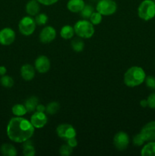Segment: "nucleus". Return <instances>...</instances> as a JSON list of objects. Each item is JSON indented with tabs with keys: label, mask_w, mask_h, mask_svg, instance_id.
<instances>
[{
	"label": "nucleus",
	"mask_w": 155,
	"mask_h": 156,
	"mask_svg": "<svg viewBox=\"0 0 155 156\" xmlns=\"http://www.w3.org/2000/svg\"><path fill=\"white\" fill-rule=\"evenodd\" d=\"M74 33L81 38L88 39L92 37L94 34V24L87 20L83 19L77 21L74 26Z\"/></svg>",
	"instance_id": "nucleus-3"
},
{
	"label": "nucleus",
	"mask_w": 155,
	"mask_h": 156,
	"mask_svg": "<svg viewBox=\"0 0 155 156\" xmlns=\"http://www.w3.org/2000/svg\"><path fill=\"white\" fill-rule=\"evenodd\" d=\"M34 129L30 121L21 117H13L7 126V135L9 140L18 143H23L30 140L34 133Z\"/></svg>",
	"instance_id": "nucleus-1"
},
{
	"label": "nucleus",
	"mask_w": 155,
	"mask_h": 156,
	"mask_svg": "<svg viewBox=\"0 0 155 156\" xmlns=\"http://www.w3.org/2000/svg\"><path fill=\"white\" fill-rule=\"evenodd\" d=\"M6 72H7V69H6L5 67L3 66H0V76H4V75H5Z\"/></svg>",
	"instance_id": "nucleus-36"
},
{
	"label": "nucleus",
	"mask_w": 155,
	"mask_h": 156,
	"mask_svg": "<svg viewBox=\"0 0 155 156\" xmlns=\"http://www.w3.org/2000/svg\"><path fill=\"white\" fill-rule=\"evenodd\" d=\"M113 144L119 151L126 150L129 144V135L123 131L118 132L113 137Z\"/></svg>",
	"instance_id": "nucleus-8"
},
{
	"label": "nucleus",
	"mask_w": 155,
	"mask_h": 156,
	"mask_svg": "<svg viewBox=\"0 0 155 156\" xmlns=\"http://www.w3.org/2000/svg\"><path fill=\"white\" fill-rule=\"evenodd\" d=\"M59 153L62 156H68L72 153V148L68 144H64L59 149Z\"/></svg>",
	"instance_id": "nucleus-29"
},
{
	"label": "nucleus",
	"mask_w": 155,
	"mask_h": 156,
	"mask_svg": "<svg viewBox=\"0 0 155 156\" xmlns=\"http://www.w3.org/2000/svg\"><path fill=\"white\" fill-rule=\"evenodd\" d=\"M66 141H67V144H68V146H71V148H74L78 146V141L75 139V137L69 139V140H66Z\"/></svg>",
	"instance_id": "nucleus-34"
},
{
	"label": "nucleus",
	"mask_w": 155,
	"mask_h": 156,
	"mask_svg": "<svg viewBox=\"0 0 155 156\" xmlns=\"http://www.w3.org/2000/svg\"><path fill=\"white\" fill-rule=\"evenodd\" d=\"M35 22L38 25H44L46 24L47 21H48V16L44 13L37 14L35 16Z\"/></svg>",
	"instance_id": "nucleus-28"
},
{
	"label": "nucleus",
	"mask_w": 155,
	"mask_h": 156,
	"mask_svg": "<svg viewBox=\"0 0 155 156\" xmlns=\"http://www.w3.org/2000/svg\"><path fill=\"white\" fill-rule=\"evenodd\" d=\"M142 156H155V141H150L143 146L141 151Z\"/></svg>",
	"instance_id": "nucleus-19"
},
{
	"label": "nucleus",
	"mask_w": 155,
	"mask_h": 156,
	"mask_svg": "<svg viewBox=\"0 0 155 156\" xmlns=\"http://www.w3.org/2000/svg\"><path fill=\"white\" fill-rule=\"evenodd\" d=\"M96 10L102 15H112L116 12L117 5L114 0H99Z\"/></svg>",
	"instance_id": "nucleus-5"
},
{
	"label": "nucleus",
	"mask_w": 155,
	"mask_h": 156,
	"mask_svg": "<svg viewBox=\"0 0 155 156\" xmlns=\"http://www.w3.org/2000/svg\"><path fill=\"white\" fill-rule=\"evenodd\" d=\"M36 1L41 5L50 6V5H52L56 4L59 0H36Z\"/></svg>",
	"instance_id": "nucleus-33"
},
{
	"label": "nucleus",
	"mask_w": 155,
	"mask_h": 156,
	"mask_svg": "<svg viewBox=\"0 0 155 156\" xmlns=\"http://www.w3.org/2000/svg\"><path fill=\"white\" fill-rule=\"evenodd\" d=\"M35 20L30 16H26L21 18L18 24V29L21 34L24 36H30L36 29Z\"/></svg>",
	"instance_id": "nucleus-6"
},
{
	"label": "nucleus",
	"mask_w": 155,
	"mask_h": 156,
	"mask_svg": "<svg viewBox=\"0 0 155 156\" xmlns=\"http://www.w3.org/2000/svg\"><path fill=\"white\" fill-rule=\"evenodd\" d=\"M39 103V99L36 96H31L28 98L24 102V106L27 109V112H33L36 111V106Z\"/></svg>",
	"instance_id": "nucleus-17"
},
{
	"label": "nucleus",
	"mask_w": 155,
	"mask_h": 156,
	"mask_svg": "<svg viewBox=\"0 0 155 156\" xmlns=\"http://www.w3.org/2000/svg\"><path fill=\"white\" fill-rule=\"evenodd\" d=\"M74 34V27L70 25H65L60 30V36L65 40H70Z\"/></svg>",
	"instance_id": "nucleus-20"
},
{
	"label": "nucleus",
	"mask_w": 155,
	"mask_h": 156,
	"mask_svg": "<svg viewBox=\"0 0 155 156\" xmlns=\"http://www.w3.org/2000/svg\"><path fill=\"white\" fill-rule=\"evenodd\" d=\"M153 2H155V0H153Z\"/></svg>",
	"instance_id": "nucleus-39"
},
{
	"label": "nucleus",
	"mask_w": 155,
	"mask_h": 156,
	"mask_svg": "<svg viewBox=\"0 0 155 156\" xmlns=\"http://www.w3.org/2000/svg\"><path fill=\"white\" fill-rule=\"evenodd\" d=\"M56 133L58 136L63 140H68L76 136V130L72 125L68 123H62L56 128Z\"/></svg>",
	"instance_id": "nucleus-7"
},
{
	"label": "nucleus",
	"mask_w": 155,
	"mask_h": 156,
	"mask_svg": "<svg viewBox=\"0 0 155 156\" xmlns=\"http://www.w3.org/2000/svg\"><path fill=\"white\" fill-rule=\"evenodd\" d=\"M12 114L16 117H22L27 113L25 106L21 104H17L14 105L12 108Z\"/></svg>",
	"instance_id": "nucleus-22"
},
{
	"label": "nucleus",
	"mask_w": 155,
	"mask_h": 156,
	"mask_svg": "<svg viewBox=\"0 0 155 156\" xmlns=\"http://www.w3.org/2000/svg\"><path fill=\"white\" fill-rule=\"evenodd\" d=\"M30 121L33 126V127L36 128V129H40V128L44 127V126L46 124L48 119H47L46 114H44V112L36 111L31 116Z\"/></svg>",
	"instance_id": "nucleus-12"
},
{
	"label": "nucleus",
	"mask_w": 155,
	"mask_h": 156,
	"mask_svg": "<svg viewBox=\"0 0 155 156\" xmlns=\"http://www.w3.org/2000/svg\"><path fill=\"white\" fill-rule=\"evenodd\" d=\"M56 37V30L52 26H46L40 33L39 39L43 44H49L55 40Z\"/></svg>",
	"instance_id": "nucleus-10"
},
{
	"label": "nucleus",
	"mask_w": 155,
	"mask_h": 156,
	"mask_svg": "<svg viewBox=\"0 0 155 156\" xmlns=\"http://www.w3.org/2000/svg\"><path fill=\"white\" fill-rule=\"evenodd\" d=\"M59 108H60V105L58 102L52 101L46 107V112L50 115H54L59 111Z\"/></svg>",
	"instance_id": "nucleus-24"
},
{
	"label": "nucleus",
	"mask_w": 155,
	"mask_h": 156,
	"mask_svg": "<svg viewBox=\"0 0 155 156\" xmlns=\"http://www.w3.org/2000/svg\"><path fill=\"white\" fill-rule=\"evenodd\" d=\"M85 5L84 0H68L67 3V8L73 13H78L81 12Z\"/></svg>",
	"instance_id": "nucleus-15"
},
{
	"label": "nucleus",
	"mask_w": 155,
	"mask_h": 156,
	"mask_svg": "<svg viewBox=\"0 0 155 156\" xmlns=\"http://www.w3.org/2000/svg\"><path fill=\"white\" fill-rule=\"evenodd\" d=\"M94 12V9L92 5H85L84 9H82L80 13L84 19H88V18H90V17H91V15H92Z\"/></svg>",
	"instance_id": "nucleus-25"
},
{
	"label": "nucleus",
	"mask_w": 155,
	"mask_h": 156,
	"mask_svg": "<svg viewBox=\"0 0 155 156\" xmlns=\"http://www.w3.org/2000/svg\"><path fill=\"white\" fill-rule=\"evenodd\" d=\"M36 111H38V112H45L46 111V107L44 106L43 105H39L36 106Z\"/></svg>",
	"instance_id": "nucleus-35"
},
{
	"label": "nucleus",
	"mask_w": 155,
	"mask_h": 156,
	"mask_svg": "<svg viewBox=\"0 0 155 156\" xmlns=\"http://www.w3.org/2000/svg\"><path fill=\"white\" fill-rule=\"evenodd\" d=\"M35 69L40 73H46L50 69V61L47 56H40L36 59L34 62Z\"/></svg>",
	"instance_id": "nucleus-13"
},
{
	"label": "nucleus",
	"mask_w": 155,
	"mask_h": 156,
	"mask_svg": "<svg viewBox=\"0 0 155 156\" xmlns=\"http://www.w3.org/2000/svg\"><path fill=\"white\" fill-rule=\"evenodd\" d=\"M71 48L77 53L81 52L84 48V43L81 38H75L71 42Z\"/></svg>",
	"instance_id": "nucleus-23"
},
{
	"label": "nucleus",
	"mask_w": 155,
	"mask_h": 156,
	"mask_svg": "<svg viewBox=\"0 0 155 156\" xmlns=\"http://www.w3.org/2000/svg\"><path fill=\"white\" fill-rule=\"evenodd\" d=\"M92 1H94V2H95V1H99V0H92Z\"/></svg>",
	"instance_id": "nucleus-38"
},
{
	"label": "nucleus",
	"mask_w": 155,
	"mask_h": 156,
	"mask_svg": "<svg viewBox=\"0 0 155 156\" xmlns=\"http://www.w3.org/2000/svg\"><path fill=\"white\" fill-rule=\"evenodd\" d=\"M23 154L25 156H33L36 154L35 148L30 140L23 143Z\"/></svg>",
	"instance_id": "nucleus-21"
},
{
	"label": "nucleus",
	"mask_w": 155,
	"mask_h": 156,
	"mask_svg": "<svg viewBox=\"0 0 155 156\" xmlns=\"http://www.w3.org/2000/svg\"><path fill=\"white\" fill-rule=\"evenodd\" d=\"M2 154L5 156H15L18 154L17 149L10 143H4L0 148Z\"/></svg>",
	"instance_id": "nucleus-18"
},
{
	"label": "nucleus",
	"mask_w": 155,
	"mask_h": 156,
	"mask_svg": "<svg viewBox=\"0 0 155 156\" xmlns=\"http://www.w3.org/2000/svg\"><path fill=\"white\" fill-rule=\"evenodd\" d=\"M145 142L155 141V121L146 123L140 132Z\"/></svg>",
	"instance_id": "nucleus-9"
},
{
	"label": "nucleus",
	"mask_w": 155,
	"mask_h": 156,
	"mask_svg": "<svg viewBox=\"0 0 155 156\" xmlns=\"http://www.w3.org/2000/svg\"><path fill=\"white\" fill-rule=\"evenodd\" d=\"M15 40V32L10 27H5L0 30V44L4 46L11 45Z\"/></svg>",
	"instance_id": "nucleus-11"
},
{
	"label": "nucleus",
	"mask_w": 155,
	"mask_h": 156,
	"mask_svg": "<svg viewBox=\"0 0 155 156\" xmlns=\"http://www.w3.org/2000/svg\"><path fill=\"white\" fill-rule=\"evenodd\" d=\"M145 83L147 87H148L150 89L155 90V77L153 76H146Z\"/></svg>",
	"instance_id": "nucleus-30"
},
{
	"label": "nucleus",
	"mask_w": 155,
	"mask_h": 156,
	"mask_svg": "<svg viewBox=\"0 0 155 156\" xmlns=\"http://www.w3.org/2000/svg\"><path fill=\"white\" fill-rule=\"evenodd\" d=\"M144 140L142 137V136L141 135V133L137 134L134 136L133 138V143L135 146H143V144L144 143Z\"/></svg>",
	"instance_id": "nucleus-31"
},
{
	"label": "nucleus",
	"mask_w": 155,
	"mask_h": 156,
	"mask_svg": "<svg viewBox=\"0 0 155 156\" xmlns=\"http://www.w3.org/2000/svg\"><path fill=\"white\" fill-rule=\"evenodd\" d=\"M140 105H141L142 108H146V107H148L147 106V99H143L140 101Z\"/></svg>",
	"instance_id": "nucleus-37"
},
{
	"label": "nucleus",
	"mask_w": 155,
	"mask_h": 156,
	"mask_svg": "<svg viewBox=\"0 0 155 156\" xmlns=\"http://www.w3.org/2000/svg\"><path fill=\"white\" fill-rule=\"evenodd\" d=\"M138 15L144 21H150L155 17V2L153 0H144L138 8Z\"/></svg>",
	"instance_id": "nucleus-4"
},
{
	"label": "nucleus",
	"mask_w": 155,
	"mask_h": 156,
	"mask_svg": "<svg viewBox=\"0 0 155 156\" xmlns=\"http://www.w3.org/2000/svg\"><path fill=\"white\" fill-rule=\"evenodd\" d=\"M1 85L5 88H12L14 85V80L12 77L9 76H2L1 78Z\"/></svg>",
	"instance_id": "nucleus-27"
},
{
	"label": "nucleus",
	"mask_w": 155,
	"mask_h": 156,
	"mask_svg": "<svg viewBox=\"0 0 155 156\" xmlns=\"http://www.w3.org/2000/svg\"><path fill=\"white\" fill-rule=\"evenodd\" d=\"M21 76L25 81H30L35 76V68L30 64H24L21 68Z\"/></svg>",
	"instance_id": "nucleus-14"
},
{
	"label": "nucleus",
	"mask_w": 155,
	"mask_h": 156,
	"mask_svg": "<svg viewBox=\"0 0 155 156\" xmlns=\"http://www.w3.org/2000/svg\"><path fill=\"white\" fill-rule=\"evenodd\" d=\"M146 73L141 67L132 66L124 75V83L128 87L134 88L141 85L144 82Z\"/></svg>",
	"instance_id": "nucleus-2"
},
{
	"label": "nucleus",
	"mask_w": 155,
	"mask_h": 156,
	"mask_svg": "<svg viewBox=\"0 0 155 156\" xmlns=\"http://www.w3.org/2000/svg\"><path fill=\"white\" fill-rule=\"evenodd\" d=\"M147 106L151 109H155V92L151 93L147 98Z\"/></svg>",
	"instance_id": "nucleus-32"
},
{
	"label": "nucleus",
	"mask_w": 155,
	"mask_h": 156,
	"mask_svg": "<svg viewBox=\"0 0 155 156\" xmlns=\"http://www.w3.org/2000/svg\"><path fill=\"white\" fill-rule=\"evenodd\" d=\"M40 10V3L36 0H30L26 5V12L30 16H36Z\"/></svg>",
	"instance_id": "nucleus-16"
},
{
	"label": "nucleus",
	"mask_w": 155,
	"mask_h": 156,
	"mask_svg": "<svg viewBox=\"0 0 155 156\" xmlns=\"http://www.w3.org/2000/svg\"><path fill=\"white\" fill-rule=\"evenodd\" d=\"M103 15L100 13H99L98 12H94L92 13V15L90 17V21L94 25H98L101 23L102 20H103Z\"/></svg>",
	"instance_id": "nucleus-26"
}]
</instances>
